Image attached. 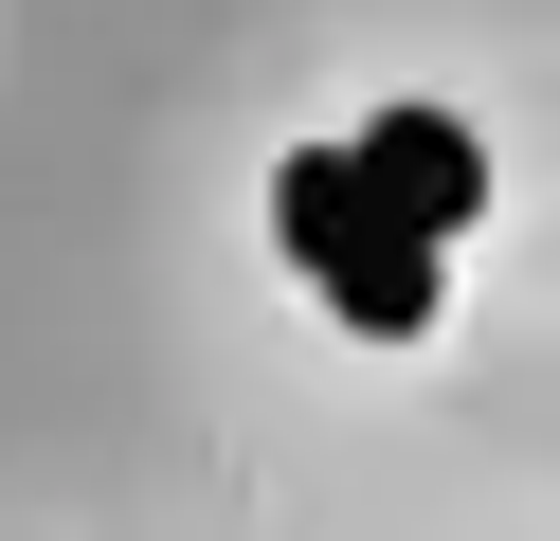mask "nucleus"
Returning a JSON list of instances; mask_svg holds the SVG:
<instances>
[{
    "mask_svg": "<svg viewBox=\"0 0 560 541\" xmlns=\"http://www.w3.org/2000/svg\"><path fill=\"white\" fill-rule=\"evenodd\" d=\"M271 235L326 271L343 325H380V343H398V325H434V235H398V216L362 199V163H343V144H307V163L271 180Z\"/></svg>",
    "mask_w": 560,
    "mask_h": 541,
    "instance_id": "1",
    "label": "nucleus"
},
{
    "mask_svg": "<svg viewBox=\"0 0 560 541\" xmlns=\"http://www.w3.org/2000/svg\"><path fill=\"white\" fill-rule=\"evenodd\" d=\"M343 163H362V199L398 216V235H434V252H452V216L488 199V163H470V127H452V108H380Z\"/></svg>",
    "mask_w": 560,
    "mask_h": 541,
    "instance_id": "2",
    "label": "nucleus"
}]
</instances>
